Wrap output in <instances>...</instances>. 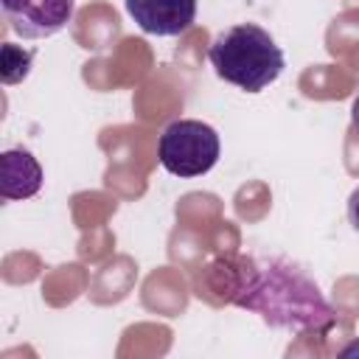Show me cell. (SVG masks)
Instances as JSON below:
<instances>
[{
	"label": "cell",
	"mask_w": 359,
	"mask_h": 359,
	"mask_svg": "<svg viewBox=\"0 0 359 359\" xmlns=\"http://www.w3.org/2000/svg\"><path fill=\"white\" fill-rule=\"evenodd\" d=\"M351 123L359 129V93H356V98H353V104H351Z\"/></svg>",
	"instance_id": "9c48e42d"
},
{
	"label": "cell",
	"mask_w": 359,
	"mask_h": 359,
	"mask_svg": "<svg viewBox=\"0 0 359 359\" xmlns=\"http://www.w3.org/2000/svg\"><path fill=\"white\" fill-rule=\"evenodd\" d=\"M208 62L222 81L244 93L266 90L286 67L275 36L255 22H238L219 31L208 48Z\"/></svg>",
	"instance_id": "7a4b0ae2"
},
{
	"label": "cell",
	"mask_w": 359,
	"mask_h": 359,
	"mask_svg": "<svg viewBox=\"0 0 359 359\" xmlns=\"http://www.w3.org/2000/svg\"><path fill=\"white\" fill-rule=\"evenodd\" d=\"M348 222H351V227L359 233V185L351 191V196H348Z\"/></svg>",
	"instance_id": "ba28073f"
},
{
	"label": "cell",
	"mask_w": 359,
	"mask_h": 359,
	"mask_svg": "<svg viewBox=\"0 0 359 359\" xmlns=\"http://www.w3.org/2000/svg\"><path fill=\"white\" fill-rule=\"evenodd\" d=\"M219 132L196 118L171 121L157 140V160L174 177H202L219 163Z\"/></svg>",
	"instance_id": "3957f363"
},
{
	"label": "cell",
	"mask_w": 359,
	"mask_h": 359,
	"mask_svg": "<svg viewBox=\"0 0 359 359\" xmlns=\"http://www.w3.org/2000/svg\"><path fill=\"white\" fill-rule=\"evenodd\" d=\"M31 62H34V50H25L14 42H3V59H0V79L6 87L20 84L28 73H31Z\"/></svg>",
	"instance_id": "52a82bcc"
},
{
	"label": "cell",
	"mask_w": 359,
	"mask_h": 359,
	"mask_svg": "<svg viewBox=\"0 0 359 359\" xmlns=\"http://www.w3.org/2000/svg\"><path fill=\"white\" fill-rule=\"evenodd\" d=\"M143 34L180 36L196 22V0H123Z\"/></svg>",
	"instance_id": "5b68a950"
},
{
	"label": "cell",
	"mask_w": 359,
	"mask_h": 359,
	"mask_svg": "<svg viewBox=\"0 0 359 359\" xmlns=\"http://www.w3.org/2000/svg\"><path fill=\"white\" fill-rule=\"evenodd\" d=\"M210 286L238 309L261 314L266 325L325 334L337 311L317 280L286 255H224L210 266Z\"/></svg>",
	"instance_id": "6da1fadb"
},
{
	"label": "cell",
	"mask_w": 359,
	"mask_h": 359,
	"mask_svg": "<svg viewBox=\"0 0 359 359\" xmlns=\"http://www.w3.org/2000/svg\"><path fill=\"white\" fill-rule=\"evenodd\" d=\"M76 0H3L8 28L22 39H48L67 28Z\"/></svg>",
	"instance_id": "277c9868"
},
{
	"label": "cell",
	"mask_w": 359,
	"mask_h": 359,
	"mask_svg": "<svg viewBox=\"0 0 359 359\" xmlns=\"http://www.w3.org/2000/svg\"><path fill=\"white\" fill-rule=\"evenodd\" d=\"M42 182V165L28 149H6L0 154V196L6 202L36 196Z\"/></svg>",
	"instance_id": "8992f818"
}]
</instances>
